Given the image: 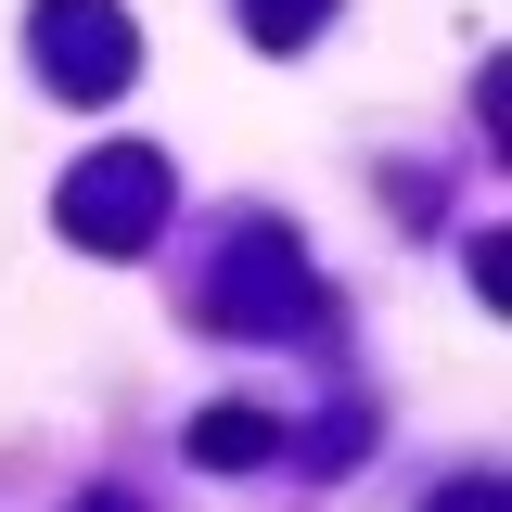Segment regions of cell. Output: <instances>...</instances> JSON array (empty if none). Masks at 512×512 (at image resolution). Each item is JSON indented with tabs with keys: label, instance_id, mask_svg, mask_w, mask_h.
<instances>
[{
	"label": "cell",
	"instance_id": "7a4b0ae2",
	"mask_svg": "<svg viewBox=\"0 0 512 512\" xmlns=\"http://www.w3.org/2000/svg\"><path fill=\"white\" fill-rule=\"evenodd\" d=\"M26 52L52 77L64 103H116L128 77H141V26H128L116 0H39L26 13Z\"/></svg>",
	"mask_w": 512,
	"mask_h": 512
},
{
	"label": "cell",
	"instance_id": "5b68a950",
	"mask_svg": "<svg viewBox=\"0 0 512 512\" xmlns=\"http://www.w3.org/2000/svg\"><path fill=\"white\" fill-rule=\"evenodd\" d=\"M333 26V0H244V39L256 52H295V39H320Z\"/></svg>",
	"mask_w": 512,
	"mask_h": 512
},
{
	"label": "cell",
	"instance_id": "52a82bcc",
	"mask_svg": "<svg viewBox=\"0 0 512 512\" xmlns=\"http://www.w3.org/2000/svg\"><path fill=\"white\" fill-rule=\"evenodd\" d=\"M77 512H141V500H77Z\"/></svg>",
	"mask_w": 512,
	"mask_h": 512
},
{
	"label": "cell",
	"instance_id": "8992f818",
	"mask_svg": "<svg viewBox=\"0 0 512 512\" xmlns=\"http://www.w3.org/2000/svg\"><path fill=\"white\" fill-rule=\"evenodd\" d=\"M423 512H512V500H500V474H448Z\"/></svg>",
	"mask_w": 512,
	"mask_h": 512
},
{
	"label": "cell",
	"instance_id": "3957f363",
	"mask_svg": "<svg viewBox=\"0 0 512 512\" xmlns=\"http://www.w3.org/2000/svg\"><path fill=\"white\" fill-rule=\"evenodd\" d=\"M52 218H64V244H90V256H141L167 231V167H154V154H90V167L52 192Z\"/></svg>",
	"mask_w": 512,
	"mask_h": 512
},
{
	"label": "cell",
	"instance_id": "277c9868",
	"mask_svg": "<svg viewBox=\"0 0 512 512\" xmlns=\"http://www.w3.org/2000/svg\"><path fill=\"white\" fill-rule=\"evenodd\" d=\"M269 448H282V423H269V410H244V397L192 423V461H205V474H256Z\"/></svg>",
	"mask_w": 512,
	"mask_h": 512
},
{
	"label": "cell",
	"instance_id": "6da1fadb",
	"mask_svg": "<svg viewBox=\"0 0 512 512\" xmlns=\"http://www.w3.org/2000/svg\"><path fill=\"white\" fill-rule=\"evenodd\" d=\"M205 320H218V333H320V269L295 256L282 218H244V231H231L218 282H205Z\"/></svg>",
	"mask_w": 512,
	"mask_h": 512
}]
</instances>
